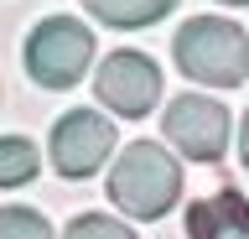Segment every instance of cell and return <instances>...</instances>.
<instances>
[{
	"label": "cell",
	"mask_w": 249,
	"mask_h": 239,
	"mask_svg": "<svg viewBox=\"0 0 249 239\" xmlns=\"http://www.w3.org/2000/svg\"><path fill=\"white\" fill-rule=\"evenodd\" d=\"M182 198V161L166 156V146L156 141H130L124 156H114L109 166V203L124 219H166Z\"/></svg>",
	"instance_id": "1"
},
{
	"label": "cell",
	"mask_w": 249,
	"mask_h": 239,
	"mask_svg": "<svg viewBox=\"0 0 249 239\" xmlns=\"http://www.w3.org/2000/svg\"><path fill=\"white\" fill-rule=\"evenodd\" d=\"M171 57L192 83L239 89L249 78V37L229 16H192L171 42Z\"/></svg>",
	"instance_id": "2"
},
{
	"label": "cell",
	"mask_w": 249,
	"mask_h": 239,
	"mask_svg": "<svg viewBox=\"0 0 249 239\" xmlns=\"http://www.w3.org/2000/svg\"><path fill=\"white\" fill-rule=\"evenodd\" d=\"M93 63V32L78 16H47L26 37V73L42 89H73Z\"/></svg>",
	"instance_id": "3"
},
{
	"label": "cell",
	"mask_w": 249,
	"mask_h": 239,
	"mask_svg": "<svg viewBox=\"0 0 249 239\" xmlns=\"http://www.w3.org/2000/svg\"><path fill=\"white\" fill-rule=\"evenodd\" d=\"M161 135L187 161H218L229 151V110L208 94H177V99H166Z\"/></svg>",
	"instance_id": "4"
},
{
	"label": "cell",
	"mask_w": 249,
	"mask_h": 239,
	"mask_svg": "<svg viewBox=\"0 0 249 239\" xmlns=\"http://www.w3.org/2000/svg\"><path fill=\"white\" fill-rule=\"evenodd\" d=\"M93 94H99L104 110L124 114V120H140V114H151L156 104H161V73H156V63L145 52L120 47V52H109L104 63H99Z\"/></svg>",
	"instance_id": "5"
},
{
	"label": "cell",
	"mask_w": 249,
	"mask_h": 239,
	"mask_svg": "<svg viewBox=\"0 0 249 239\" xmlns=\"http://www.w3.org/2000/svg\"><path fill=\"white\" fill-rule=\"evenodd\" d=\"M47 151H52V166H57L62 177L83 182V177H93L114 156V125H109V114H99V110H68L57 125H52Z\"/></svg>",
	"instance_id": "6"
},
{
	"label": "cell",
	"mask_w": 249,
	"mask_h": 239,
	"mask_svg": "<svg viewBox=\"0 0 249 239\" xmlns=\"http://www.w3.org/2000/svg\"><path fill=\"white\" fill-rule=\"evenodd\" d=\"M187 239H249V198L218 187L187 208Z\"/></svg>",
	"instance_id": "7"
},
{
	"label": "cell",
	"mask_w": 249,
	"mask_h": 239,
	"mask_svg": "<svg viewBox=\"0 0 249 239\" xmlns=\"http://www.w3.org/2000/svg\"><path fill=\"white\" fill-rule=\"evenodd\" d=\"M93 21L104 26H120V32H135V26H156L177 0H83Z\"/></svg>",
	"instance_id": "8"
},
{
	"label": "cell",
	"mask_w": 249,
	"mask_h": 239,
	"mask_svg": "<svg viewBox=\"0 0 249 239\" xmlns=\"http://www.w3.org/2000/svg\"><path fill=\"white\" fill-rule=\"evenodd\" d=\"M42 166V151L26 135H0V187H26Z\"/></svg>",
	"instance_id": "9"
},
{
	"label": "cell",
	"mask_w": 249,
	"mask_h": 239,
	"mask_svg": "<svg viewBox=\"0 0 249 239\" xmlns=\"http://www.w3.org/2000/svg\"><path fill=\"white\" fill-rule=\"evenodd\" d=\"M62 239H140L130 223L109 219V213H78L73 223H68V234Z\"/></svg>",
	"instance_id": "10"
},
{
	"label": "cell",
	"mask_w": 249,
	"mask_h": 239,
	"mask_svg": "<svg viewBox=\"0 0 249 239\" xmlns=\"http://www.w3.org/2000/svg\"><path fill=\"white\" fill-rule=\"evenodd\" d=\"M0 239H52L36 208H0Z\"/></svg>",
	"instance_id": "11"
},
{
	"label": "cell",
	"mask_w": 249,
	"mask_h": 239,
	"mask_svg": "<svg viewBox=\"0 0 249 239\" xmlns=\"http://www.w3.org/2000/svg\"><path fill=\"white\" fill-rule=\"evenodd\" d=\"M239 156H244V166H249V110H244V120H239Z\"/></svg>",
	"instance_id": "12"
},
{
	"label": "cell",
	"mask_w": 249,
	"mask_h": 239,
	"mask_svg": "<svg viewBox=\"0 0 249 239\" xmlns=\"http://www.w3.org/2000/svg\"><path fill=\"white\" fill-rule=\"evenodd\" d=\"M223 5H249V0H223Z\"/></svg>",
	"instance_id": "13"
}]
</instances>
